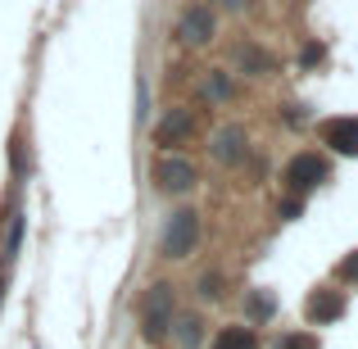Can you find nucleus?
<instances>
[{"instance_id":"2eb2a0df","label":"nucleus","mask_w":358,"mask_h":349,"mask_svg":"<svg viewBox=\"0 0 358 349\" xmlns=\"http://www.w3.org/2000/svg\"><path fill=\"white\" fill-rule=\"evenodd\" d=\"M272 308H277V304H272L268 290H250V295H245V318H250V327L254 322H268Z\"/></svg>"},{"instance_id":"423d86ee","label":"nucleus","mask_w":358,"mask_h":349,"mask_svg":"<svg viewBox=\"0 0 358 349\" xmlns=\"http://www.w3.org/2000/svg\"><path fill=\"white\" fill-rule=\"evenodd\" d=\"M245 155H250V131L241 127V122H227V127H218L209 136V159L222 168H236L245 164Z\"/></svg>"},{"instance_id":"ddd939ff","label":"nucleus","mask_w":358,"mask_h":349,"mask_svg":"<svg viewBox=\"0 0 358 349\" xmlns=\"http://www.w3.org/2000/svg\"><path fill=\"white\" fill-rule=\"evenodd\" d=\"M23 227H27V218H23V213H14V218H9V227H5V245H0V268H9V263L18 259V245H23Z\"/></svg>"},{"instance_id":"f3484780","label":"nucleus","mask_w":358,"mask_h":349,"mask_svg":"<svg viewBox=\"0 0 358 349\" xmlns=\"http://www.w3.org/2000/svg\"><path fill=\"white\" fill-rule=\"evenodd\" d=\"M277 349H317V341H313V336H286Z\"/></svg>"},{"instance_id":"f257e3e1","label":"nucleus","mask_w":358,"mask_h":349,"mask_svg":"<svg viewBox=\"0 0 358 349\" xmlns=\"http://www.w3.org/2000/svg\"><path fill=\"white\" fill-rule=\"evenodd\" d=\"M200 236H204V213L200 209H173L164 222V232H159V259L168 263H182L191 259L195 250H200Z\"/></svg>"},{"instance_id":"6ab92c4d","label":"nucleus","mask_w":358,"mask_h":349,"mask_svg":"<svg viewBox=\"0 0 358 349\" xmlns=\"http://www.w3.org/2000/svg\"><path fill=\"white\" fill-rule=\"evenodd\" d=\"M222 9H227V14H245V9H250V0H218Z\"/></svg>"},{"instance_id":"20e7f679","label":"nucleus","mask_w":358,"mask_h":349,"mask_svg":"<svg viewBox=\"0 0 358 349\" xmlns=\"http://www.w3.org/2000/svg\"><path fill=\"white\" fill-rule=\"evenodd\" d=\"M322 182H331V164H327L317 150H299V155H290L286 168H281V186H286L290 195H308Z\"/></svg>"},{"instance_id":"dca6fc26","label":"nucleus","mask_w":358,"mask_h":349,"mask_svg":"<svg viewBox=\"0 0 358 349\" xmlns=\"http://www.w3.org/2000/svg\"><path fill=\"white\" fill-rule=\"evenodd\" d=\"M195 295L200 299H222V272H200V281H195Z\"/></svg>"},{"instance_id":"1a4fd4ad","label":"nucleus","mask_w":358,"mask_h":349,"mask_svg":"<svg viewBox=\"0 0 358 349\" xmlns=\"http://www.w3.org/2000/svg\"><path fill=\"white\" fill-rule=\"evenodd\" d=\"M304 318H308V322H317V327L341 322V318H345V290H331V286L313 290V295L304 299Z\"/></svg>"},{"instance_id":"9b49d317","label":"nucleus","mask_w":358,"mask_h":349,"mask_svg":"<svg viewBox=\"0 0 358 349\" xmlns=\"http://www.w3.org/2000/svg\"><path fill=\"white\" fill-rule=\"evenodd\" d=\"M168 341H173L177 349H195V345L204 341V318H200V313H177Z\"/></svg>"},{"instance_id":"6e6552de","label":"nucleus","mask_w":358,"mask_h":349,"mask_svg":"<svg viewBox=\"0 0 358 349\" xmlns=\"http://www.w3.org/2000/svg\"><path fill=\"white\" fill-rule=\"evenodd\" d=\"M195 109H186V105H177V109H168L164 118L155 122V145H164V150H173V145H186V141L195 136Z\"/></svg>"},{"instance_id":"39448f33","label":"nucleus","mask_w":358,"mask_h":349,"mask_svg":"<svg viewBox=\"0 0 358 349\" xmlns=\"http://www.w3.org/2000/svg\"><path fill=\"white\" fill-rule=\"evenodd\" d=\"M177 45H186V50H204V45H213V36H218V14H213V5H186L182 14H177Z\"/></svg>"},{"instance_id":"0eeeda50","label":"nucleus","mask_w":358,"mask_h":349,"mask_svg":"<svg viewBox=\"0 0 358 349\" xmlns=\"http://www.w3.org/2000/svg\"><path fill=\"white\" fill-rule=\"evenodd\" d=\"M317 141L336 155H354L358 159V118L354 114H336V118H322L317 122Z\"/></svg>"},{"instance_id":"7ed1b4c3","label":"nucleus","mask_w":358,"mask_h":349,"mask_svg":"<svg viewBox=\"0 0 358 349\" xmlns=\"http://www.w3.org/2000/svg\"><path fill=\"white\" fill-rule=\"evenodd\" d=\"M150 182H155L159 195H191L200 186V168L186 155H177V150H164L155 159V168H150Z\"/></svg>"},{"instance_id":"9d476101","label":"nucleus","mask_w":358,"mask_h":349,"mask_svg":"<svg viewBox=\"0 0 358 349\" xmlns=\"http://www.w3.org/2000/svg\"><path fill=\"white\" fill-rule=\"evenodd\" d=\"M209 349H259V332L250 322H231V327H218L213 332Z\"/></svg>"},{"instance_id":"a211bd4d","label":"nucleus","mask_w":358,"mask_h":349,"mask_svg":"<svg viewBox=\"0 0 358 349\" xmlns=\"http://www.w3.org/2000/svg\"><path fill=\"white\" fill-rule=\"evenodd\" d=\"M341 277H345V281H354V286H358V250H354L350 259L341 263Z\"/></svg>"},{"instance_id":"f8f14e48","label":"nucleus","mask_w":358,"mask_h":349,"mask_svg":"<svg viewBox=\"0 0 358 349\" xmlns=\"http://www.w3.org/2000/svg\"><path fill=\"white\" fill-rule=\"evenodd\" d=\"M231 59H236V69L250 73V78H263V73H272V55L259 50L254 41H241L236 50H231Z\"/></svg>"},{"instance_id":"f03ea898","label":"nucleus","mask_w":358,"mask_h":349,"mask_svg":"<svg viewBox=\"0 0 358 349\" xmlns=\"http://www.w3.org/2000/svg\"><path fill=\"white\" fill-rule=\"evenodd\" d=\"M136 318H141V336H145L150 345H164L168 332H173V318H177V286L173 281H155V286L141 295Z\"/></svg>"},{"instance_id":"4468645a","label":"nucleus","mask_w":358,"mask_h":349,"mask_svg":"<svg viewBox=\"0 0 358 349\" xmlns=\"http://www.w3.org/2000/svg\"><path fill=\"white\" fill-rule=\"evenodd\" d=\"M200 87H204V96H209L213 105H227V100H231V91H236V87H231V73H227V69H213L209 78L200 82Z\"/></svg>"}]
</instances>
